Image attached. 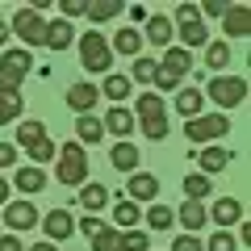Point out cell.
I'll use <instances>...</instances> for the list:
<instances>
[{
  "label": "cell",
  "instance_id": "obj_15",
  "mask_svg": "<svg viewBox=\"0 0 251 251\" xmlns=\"http://www.w3.org/2000/svg\"><path fill=\"white\" fill-rule=\"evenodd\" d=\"M226 163H230V147H218V143L201 147V155H197V168H201V176H214V172H222Z\"/></svg>",
  "mask_w": 251,
  "mask_h": 251
},
{
  "label": "cell",
  "instance_id": "obj_8",
  "mask_svg": "<svg viewBox=\"0 0 251 251\" xmlns=\"http://www.w3.org/2000/svg\"><path fill=\"white\" fill-rule=\"evenodd\" d=\"M9 34H17L21 42H25V50L29 46H42L46 42V17L38 9H21L17 17L9 21Z\"/></svg>",
  "mask_w": 251,
  "mask_h": 251
},
{
  "label": "cell",
  "instance_id": "obj_2",
  "mask_svg": "<svg viewBox=\"0 0 251 251\" xmlns=\"http://www.w3.org/2000/svg\"><path fill=\"white\" fill-rule=\"evenodd\" d=\"M29 67H34V59H29L25 46H13V50H4V54H0V92H4V97H13V92L25 84Z\"/></svg>",
  "mask_w": 251,
  "mask_h": 251
},
{
  "label": "cell",
  "instance_id": "obj_45",
  "mask_svg": "<svg viewBox=\"0 0 251 251\" xmlns=\"http://www.w3.org/2000/svg\"><path fill=\"white\" fill-rule=\"evenodd\" d=\"M0 251H21V239L17 234H4V239H0Z\"/></svg>",
  "mask_w": 251,
  "mask_h": 251
},
{
  "label": "cell",
  "instance_id": "obj_16",
  "mask_svg": "<svg viewBox=\"0 0 251 251\" xmlns=\"http://www.w3.org/2000/svg\"><path fill=\"white\" fill-rule=\"evenodd\" d=\"M97 100H100V88H97V84H72V88H67V105H72L80 117L92 113Z\"/></svg>",
  "mask_w": 251,
  "mask_h": 251
},
{
  "label": "cell",
  "instance_id": "obj_33",
  "mask_svg": "<svg viewBox=\"0 0 251 251\" xmlns=\"http://www.w3.org/2000/svg\"><path fill=\"white\" fill-rule=\"evenodd\" d=\"M147 226H151V230H172V226H176V214H172L168 205H151L147 209Z\"/></svg>",
  "mask_w": 251,
  "mask_h": 251
},
{
  "label": "cell",
  "instance_id": "obj_14",
  "mask_svg": "<svg viewBox=\"0 0 251 251\" xmlns=\"http://www.w3.org/2000/svg\"><path fill=\"white\" fill-rule=\"evenodd\" d=\"M222 29H226V38H247L251 34V9L247 4H230L222 17Z\"/></svg>",
  "mask_w": 251,
  "mask_h": 251
},
{
  "label": "cell",
  "instance_id": "obj_39",
  "mask_svg": "<svg viewBox=\"0 0 251 251\" xmlns=\"http://www.w3.org/2000/svg\"><path fill=\"white\" fill-rule=\"evenodd\" d=\"M172 251H205V247H201V239H197V234H176Z\"/></svg>",
  "mask_w": 251,
  "mask_h": 251
},
{
  "label": "cell",
  "instance_id": "obj_40",
  "mask_svg": "<svg viewBox=\"0 0 251 251\" xmlns=\"http://www.w3.org/2000/svg\"><path fill=\"white\" fill-rule=\"evenodd\" d=\"M84 9H88V0H59V13H63V21H67V17H80Z\"/></svg>",
  "mask_w": 251,
  "mask_h": 251
},
{
  "label": "cell",
  "instance_id": "obj_32",
  "mask_svg": "<svg viewBox=\"0 0 251 251\" xmlns=\"http://www.w3.org/2000/svg\"><path fill=\"white\" fill-rule=\"evenodd\" d=\"M84 13H88L92 21H113L117 13H122V0H92Z\"/></svg>",
  "mask_w": 251,
  "mask_h": 251
},
{
  "label": "cell",
  "instance_id": "obj_23",
  "mask_svg": "<svg viewBox=\"0 0 251 251\" xmlns=\"http://www.w3.org/2000/svg\"><path fill=\"white\" fill-rule=\"evenodd\" d=\"M172 105H176L180 113H184V122H193V117H201V109H205V97H201L197 88H180Z\"/></svg>",
  "mask_w": 251,
  "mask_h": 251
},
{
  "label": "cell",
  "instance_id": "obj_20",
  "mask_svg": "<svg viewBox=\"0 0 251 251\" xmlns=\"http://www.w3.org/2000/svg\"><path fill=\"white\" fill-rule=\"evenodd\" d=\"M176 222L184 226L188 234H197L201 226L209 222V214H205V201H184V205H180V214H176Z\"/></svg>",
  "mask_w": 251,
  "mask_h": 251
},
{
  "label": "cell",
  "instance_id": "obj_24",
  "mask_svg": "<svg viewBox=\"0 0 251 251\" xmlns=\"http://www.w3.org/2000/svg\"><path fill=\"white\" fill-rule=\"evenodd\" d=\"M109 50H117V54H130V59H138V50H143V34H138V29H117L113 34V46H109Z\"/></svg>",
  "mask_w": 251,
  "mask_h": 251
},
{
  "label": "cell",
  "instance_id": "obj_35",
  "mask_svg": "<svg viewBox=\"0 0 251 251\" xmlns=\"http://www.w3.org/2000/svg\"><path fill=\"white\" fill-rule=\"evenodd\" d=\"M155 72H159V63H155V59H147V54H138V59H134V75H130V84H155Z\"/></svg>",
  "mask_w": 251,
  "mask_h": 251
},
{
  "label": "cell",
  "instance_id": "obj_38",
  "mask_svg": "<svg viewBox=\"0 0 251 251\" xmlns=\"http://www.w3.org/2000/svg\"><path fill=\"white\" fill-rule=\"evenodd\" d=\"M122 251H151V243H147L143 230H126L122 234Z\"/></svg>",
  "mask_w": 251,
  "mask_h": 251
},
{
  "label": "cell",
  "instance_id": "obj_37",
  "mask_svg": "<svg viewBox=\"0 0 251 251\" xmlns=\"http://www.w3.org/2000/svg\"><path fill=\"white\" fill-rule=\"evenodd\" d=\"M54 155H59V147H54L50 138H38V143L29 147V159H34V163H50Z\"/></svg>",
  "mask_w": 251,
  "mask_h": 251
},
{
  "label": "cell",
  "instance_id": "obj_9",
  "mask_svg": "<svg viewBox=\"0 0 251 251\" xmlns=\"http://www.w3.org/2000/svg\"><path fill=\"white\" fill-rule=\"evenodd\" d=\"M80 59L88 72H109L113 67V50H109L105 34H80Z\"/></svg>",
  "mask_w": 251,
  "mask_h": 251
},
{
  "label": "cell",
  "instance_id": "obj_1",
  "mask_svg": "<svg viewBox=\"0 0 251 251\" xmlns=\"http://www.w3.org/2000/svg\"><path fill=\"white\" fill-rule=\"evenodd\" d=\"M134 122L143 126V134L151 138V143H163V138H168V109H163L159 92H143V97L134 100Z\"/></svg>",
  "mask_w": 251,
  "mask_h": 251
},
{
  "label": "cell",
  "instance_id": "obj_46",
  "mask_svg": "<svg viewBox=\"0 0 251 251\" xmlns=\"http://www.w3.org/2000/svg\"><path fill=\"white\" fill-rule=\"evenodd\" d=\"M9 188H13V184H9L4 176H0V205H9Z\"/></svg>",
  "mask_w": 251,
  "mask_h": 251
},
{
  "label": "cell",
  "instance_id": "obj_17",
  "mask_svg": "<svg viewBox=\"0 0 251 251\" xmlns=\"http://www.w3.org/2000/svg\"><path fill=\"white\" fill-rule=\"evenodd\" d=\"M209 214V222H218L222 230H230L234 222H243V205L234 197H222V201H214V209H205Z\"/></svg>",
  "mask_w": 251,
  "mask_h": 251
},
{
  "label": "cell",
  "instance_id": "obj_25",
  "mask_svg": "<svg viewBox=\"0 0 251 251\" xmlns=\"http://www.w3.org/2000/svg\"><path fill=\"white\" fill-rule=\"evenodd\" d=\"M13 184H17L21 193H42V188H46V172L42 168H17Z\"/></svg>",
  "mask_w": 251,
  "mask_h": 251
},
{
  "label": "cell",
  "instance_id": "obj_3",
  "mask_svg": "<svg viewBox=\"0 0 251 251\" xmlns=\"http://www.w3.org/2000/svg\"><path fill=\"white\" fill-rule=\"evenodd\" d=\"M188 67H193V50H184V46H168V50H163L159 72H155V84H159V92L180 88V80H184Z\"/></svg>",
  "mask_w": 251,
  "mask_h": 251
},
{
  "label": "cell",
  "instance_id": "obj_34",
  "mask_svg": "<svg viewBox=\"0 0 251 251\" xmlns=\"http://www.w3.org/2000/svg\"><path fill=\"white\" fill-rule=\"evenodd\" d=\"M21 109H25V100H21L17 92H13V97H4V92H0V126L17 122V117H21Z\"/></svg>",
  "mask_w": 251,
  "mask_h": 251
},
{
  "label": "cell",
  "instance_id": "obj_7",
  "mask_svg": "<svg viewBox=\"0 0 251 251\" xmlns=\"http://www.w3.org/2000/svg\"><path fill=\"white\" fill-rule=\"evenodd\" d=\"M184 134H188V143L209 147L214 138L230 134V117L226 113H201V117H193V122H184Z\"/></svg>",
  "mask_w": 251,
  "mask_h": 251
},
{
  "label": "cell",
  "instance_id": "obj_11",
  "mask_svg": "<svg viewBox=\"0 0 251 251\" xmlns=\"http://www.w3.org/2000/svg\"><path fill=\"white\" fill-rule=\"evenodd\" d=\"M100 126H105V134H117V143H130V134H134V113L126 105H113Z\"/></svg>",
  "mask_w": 251,
  "mask_h": 251
},
{
  "label": "cell",
  "instance_id": "obj_21",
  "mask_svg": "<svg viewBox=\"0 0 251 251\" xmlns=\"http://www.w3.org/2000/svg\"><path fill=\"white\" fill-rule=\"evenodd\" d=\"M109 159H113V168H117V172H130V176H134L138 163H143V155H138V147H134V143H113Z\"/></svg>",
  "mask_w": 251,
  "mask_h": 251
},
{
  "label": "cell",
  "instance_id": "obj_36",
  "mask_svg": "<svg viewBox=\"0 0 251 251\" xmlns=\"http://www.w3.org/2000/svg\"><path fill=\"white\" fill-rule=\"evenodd\" d=\"M226 63H230V46L226 42H205V67H226Z\"/></svg>",
  "mask_w": 251,
  "mask_h": 251
},
{
  "label": "cell",
  "instance_id": "obj_22",
  "mask_svg": "<svg viewBox=\"0 0 251 251\" xmlns=\"http://www.w3.org/2000/svg\"><path fill=\"white\" fill-rule=\"evenodd\" d=\"M75 201H80V205L88 209V218H92L97 209H105V205H109V188H105V184H97V180H92V184H80V197H75Z\"/></svg>",
  "mask_w": 251,
  "mask_h": 251
},
{
  "label": "cell",
  "instance_id": "obj_10",
  "mask_svg": "<svg viewBox=\"0 0 251 251\" xmlns=\"http://www.w3.org/2000/svg\"><path fill=\"white\" fill-rule=\"evenodd\" d=\"M42 234H46V243L59 247L63 239H72V234H75V218L67 214V209H50V214L42 218Z\"/></svg>",
  "mask_w": 251,
  "mask_h": 251
},
{
  "label": "cell",
  "instance_id": "obj_12",
  "mask_svg": "<svg viewBox=\"0 0 251 251\" xmlns=\"http://www.w3.org/2000/svg\"><path fill=\"white\" fill-rule=\"evenodd\" d=\"M4 222H9V230H34L38 226L34 201H9V205H4Z\"/></svg>",
  "mask_w": 251,
  "mask_h": 251
},
{
  "label": "cell",
  "instance_id": "obj_30",
  "mask_svg": "<svg viewBox=\"0 0 251 251\" xmlns=\"http://www.w3.org/2000/svg\"><path fill=\"white\" fill-rule=\"evenodd\" d=\"M88 243H92V251H122V230L117 226H100Z\"/></svg>",
  "mask_w": 251,
  "mask_h": 251
},
{
  "label": "cell",
  "instance_id": "obj_29",
  "mask_svg": "<svg viewBox=\"0 0 251 251\" xmlns=\"http://www.w3.org/2000/svg\"><path fill=\"white\" fill-rule=\"evenodd\" d=\"M105 92L109 100H117V105H122V100H130V92H134V84H130V75H105Z\"/></svg>",
  "mask_w": 251,
  "mask_h": 251
},
{
  "label": "cell",
  "instance_id": "obj_44",
  "mask_svg": "<svg viewBox=\"0 0 251 251\" xmlns=\"http://www.w3.org/2000/svg\"><path fill=\"white\" fill-rule=\"evenodd\" d=\"M100 226H105L100 218H84V222H80V234H88V239H92V234H97Z\"/></svg>",
  "mask_w": 251,
  "mask_h": 251
},
{
  "label": "cell",
  "instance_id": "obj_41",
  "mask_svg": "<svg viewBox=\"0 0 251 251\" xmlns=\"http://www.w3.org/2000/svg\"><path fill=\"white\" fill-rule=\"evenodd\" d=\"M234 247H239V243H234V234H214V239H209V247L205 251H234Z\"/></svg>",
  "mask_w": 251,
  "mask_h": 251
},
{
  "label": "cell",
  "instance_id": "obj_27",
  "mask_svg": "<svg viewBox=\"0 0 251 251\" xmlns=\"http://www.w3.org/2000/svg\"><path fill=\"white\" fill-rule=\"evenodd\" d=\"M138 218H143V214H138V205H134V201H130V197H117V205H113V222L122 226V230H134V226H138Z\"/></svg>",
  "mask_w": 251,
  "mask_h": 251
},
{
  "label": "cell",
  "instance_id": "obj_26",
  "mask_svg": "<svg viewBox=\"0 0 251 251\" xmlns=\"http://www.w3.org/2000/svg\"><path fill=\"white\" fill-rule=\"evenodd\" d=\"M75 138H80V147H84V143H100V138H105V126H100V117L84 113L80 122H75Z\"/></svg>",
  "mask_w": 251,
  "mask_h": 251
},
{
  "label": "cell",
  "instance_id": "obj_19",
  "mask_svg": "<svg viewBox=\"0 0 251 251\" xmlns=\"http://www.w3.org/2000/svg\"><path fill=\"white\" fill-rule=\"evenodd\" d=\"M75 42V29H72V21H46V42L42 46H50V50H67V46Z\"/></svg>",
  "mask_w": 251,
  "mask_h": 251
},
{
  "label": "cell",
  "instance_id": "obj_42",
  "mask_svg": "<svg viewBox=\"0 0 251 251\" xmlns=\"http://www.w3.org/2000/svg\"><path fill=\"white\" fill-rule=\"evenodd\" d=\"M226 9H230L226 0H205V4H201L197 13H205V17H226Z\"/></svg>",
  "mask_w": 251,
  "mask_h": 251
},
{
  "label": "cell",
  "instance_id": "obj_28",
  "mask_svg": "<svg viewBox=\"0 0 251 251\" xmlns=\"http://www.w3.org/2000/svg\"><path fill=\"white\" fill-rule=\"evenodd\" d=\"M209 193H214L209 176H201V172H188V176H184V197H188V201H205Z\"/></svg>",
  "mask_w": 251,
  "mask_h": 251
},
{
  "label": "cell",
  "instance_id": "obj_48",
  "mask_svg": "<svg viewBox=\"0 0 251 251\" xmlns=\"http://www.w3.org/2000/svg\"><path fill=\"white\" fill-rule=\"evenodd\" d=\"M29 251H59V247H54V243H34Z\"/></svg>",
  "mask_w": 251,
  "mask_h": 251
},
{
  "label": "cell",
  "instance_id": "obj_5",
  "mask_svg": "<svg viewBox=\"0 0 251 251\" xmlns=\"http://www.w3.org/2000/svg\"><path fill=\"white\" fill-rule=\"evenodd\" d=\"M54 159H59V184H88V155L80 143H63Z\"/></svg>",
  "mask_w": 251,
  "mask_h": 251
},
{
  "label": "cell",
  "instance_id": "obj_13",
  "mask_svg": "<svg viewBox=\"0 0 251 251\" xmlns=\"http://www.w3.org/2000/svg\"><path fill=\"white\" fill-rule=\"evenodd\" d=\"M143 38H147V42H155V46H172V38H176V25H172L168 13H151V17H147Z\"/></svg>",
  "mask_w": 251,
  "mask_h": 251
},
{
  "label": "cell",
  "instance_id": "obj_18",
  "mask_svg": "<svg viewBox=\"0 0 251 251\" xmlns=\"http://www.w3.org/2000/svg\"><path fill=\"white\" fill-rule=\"evenodd\" d=\"M126 193H130V201H155L159 197V180L151 172H134L130 184H126Z\"/></svg>",
  "mask_w": 251,
  "mask_h": 251
},
{
  "label": "cell",
  "instance_id": "obj_6",
  "mask_svg": "<svg viewBox=\"0 0 251 251\" xmlns=\"http://www.w3.org/2000/svg\"><path fill=\"white\" fill-rule=\"evenodd\" d=\"M172 25H176V34H180V42H184V50H193V46H205V42H209V29H205V21H201V13L193 9V4H180L176 17H172Z\"/></svg>",
  "mask_w": 251,
  "mask_h": 251
},
{
  "label": "cell",
  "instance_id": "obj_43",
  "mask_svg": "<svg viewBox=\"0 0 251 251\" xmlns=\"http://www.w3.org/2000/svg\"><path fill=\"white\" fill-rule=\"evenodd\" d=\"M13 159H17V147H13V143H0V168H13Z\"/></svg>",
  "mask_w": 251,
  "mask_h": 251
},
{
  "label": "cell",
  "instance_id": "obj_4",
  "mask_svg": "<svg viewBox=\"0 0 251 251\" xmlns=\"http://www.w3.org/2000/svg\"><path fill=\"white\" fill-rule=\"evenodd\" d=\"M201 97H209L222 113H230V109H239L243 100H247V80H239V75H214Z\"/></svg>",
  "mask_w": 251,
  "mask_h": 251
},
{
  "label": "cell",
  "instance_id": "obj_47",
  "mask_svg": "<svg viewBox=\"0 0 251 251\" xmlns=\"http://www.w3.org/2000/svg\"><path fill=\"white\" fill-rule=\"evenodd\" d=\"M9 38H13V34H9V21H0V46L9 42Z\"/></svg>",
  "mask_w": 251,
  "mask_h": 251
},
{
  "label": "cell",
  "instance_id": "obj_31",
  "mask_svg": "<svg viewBox=\"0 0 251 251\" xmlns=\"http://www.w3.org/2000/svg\"><path fill=\"white\" fill-rule=\"evenodd\" d=\"M38 138H46V126L38 122V117H29V122H21V126H17V147H25V151H29Z\"/></svg>",
  "mask_w": 251,
  "mask_h": 251
}]
</instances>
